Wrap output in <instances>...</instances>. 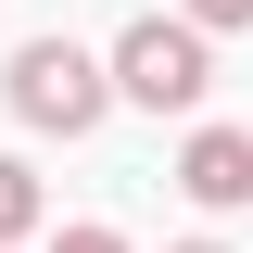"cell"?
<instances>
[{"mask_svg":"<svg viewBox=\"0 0 253 253\" xmlns=\"http://www.w3.org/2000/svg\"><path fill=\"white\" fill-rule=\"evenodd\" d=\"M114 89L139 101V114H190V101L215 89V51H203V26H190V13H139V26L114 38Z\"/></svg>","mask_w":253,"mask_h":253,"instance_id":"6da1fadb","label":"cell"},{"mask_svg":"<svg viewBox=\"0 0 253 253\" xmlns=\"http://www.w3.org/2000/svg\"><path fill=\"white\" fill-rule=\"evenodd\" d=\"M101 101H114V63H89L76 38H26L13 51V114L26 126H63V139H89Z\"/></svg>","mask_w":253,"mask_h":253,"instance_id":"7a4b0ae2","label":"cell"},{"mask_svg":"<svg viewBox=\"0 0 253 253\" xmlns=\"http://www.w3.org/2000/svg\"><path fill=\"white\" fill-rule=\"evenodd\" d=\"M177 190H190V203H215V215H228V203H253V139H241V126H190Z\"/></svg>","mask_w":253,"mask_h":253,"instance_id":"3957f363","label":"cell"},{"mask_svg":"<svg viewBox=\"0 0 253 253\" xmlns=\"http://www.w3.org/2000/svg\"><path fill=\"white\" fill-rule=\"evenodd\" d=\"M26 228H38V177H26V165H13V152H0V253L26 241Z\"/></svg>","mask_w":253,"mask_h":253,"instance_id":"277c9868","label":"cell"},{"mask_svg":"<svg viewBox=\"0 0 253 253\" xmlns=\"http://www.w3.org/2000/svg\"><path fill=\"white\" fill-rule=\"evenodd\" d=\"M177 13H190L203 38H215V26H253V0H177Z\"/></svg>","mask_w":253,"mask_h":253,"instance_id":"5b68a950","label":"cell"},{"mask_svg":"<svg viewBox=\"0 0 253 253\" xmlns=\"http://www.w3.org/2000/svg\"><path fill=\"white\" fill-rule=\"evenodd\" d=\"M51 253H126V241H114V228H63Z\"/></svg>","mask_w":253,"mask_h":253,"instance_id":"8992f818","label":"cell"},{"mask_svg":"<svg viewBox=\"0 0 253 253\" xmlns=\"http://www.w3.org/2000/svg\"><path fill=\"white\" fill-rule=\"evenodd\" d=\"M177 253H228V241H177Z\"/></svg>","mask_w":253,"mask_h":253,"instance_id":"52a82bcc","label":"cell"}]
</instances>
